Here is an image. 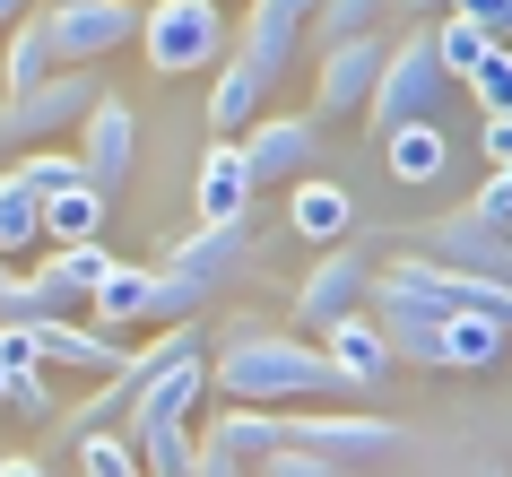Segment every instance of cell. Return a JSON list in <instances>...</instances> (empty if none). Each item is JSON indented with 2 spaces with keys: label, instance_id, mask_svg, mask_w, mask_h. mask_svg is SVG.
<instances>
[{
  "label": "cell",
  "instance_id": "obj_1",
  "mask_svg": "<svg viewBox=\"0 0 512 477\" xmlns=\"http://www.w3.org/2000/svg\"><path fill=\"white\" fill-rule=\"evenodd\" d=\"M209 391L217 399H261V408H296V399H330L322 347L304 330H270V321H235V339L209 356Z\"/></svg>",
  "mask_w": 512,
  "mask_h": 477
},
{
  "label": "cell",
  "instance_id": "obj_2",
  "mask_svg": "<svg viewBox=\"0 0 512 477\" xmlns=\"http://www.w3.org/2000/svg\"><path fill=\"white\" fill-rule=\"evenodd\" d=\"M139 53L157 79H191L226 61V0H139Z\"/></svg>",
  "mask_w": 512,
  "mask_h": 477
},
{
  "label": "cell",
  "instance_id": "obj_3",
  "mask_svg": "<svg viewBox=\"0 0 512 477\" xmlns=\"http://www.w3.org/2000/svg\"><path fill=\"white\" fill-rule=\"evenodd\" d=\"M61 70H105L122 44H139V0H35Z\"/></svg>",
  "mask_w": 512,
  "mask_h": 477
},
{
  "label": "cell",
  "instance_id": "obj_4",
  "mask_svg": "<svg viewBox=\"0 0 512 477\" xmlns=\"http://www.w3.org/2000/svg\"><path fill=\"white\" fill-rule=\"evenodd\" d=\"M443 61H434V27H408L391 53H382V70H374V96H365V122L374 131H391V122H417V113H434L443 105Z\"/></svg>",
  "mask_w": 512,
  "mask_h": 477
},
{
  "label": "cell",
  "instance_id": "obj_5",
  "mask_svg": "<svg viewBox=\"0 0 512 477\" xmlns=\"http://www.w3.org/2000/svg\"><path fill=\"white\" fill-rule=\"evenodd\" d=\"M96 96H105L96 70H53L44 87L0 96V139H9V148H18V139H70L87 113H96Z\"/></svg>",
  "mask_w": 512,
  "mask_h": 477
},
{
  "label": "cell",
  "instance_id": "obj_6",
  "mask_svg": "<svg viewBox=\"0 0 512 477\" xmlns=\"http://www.w3.org/2000/svg\"><path fill=\"white\" fill-rule=\"evenodd\" d=\"M365 278H374V269H365V252H356V243H322V261L296 278V330H313V339H322L330 321L365 313Z\"/></svg>",
  "mask_w": 512,
  "mask_h": 477
},
{
  "label": "cell",
  "instance_id": "obj_7",
  "mask_svg": "<svg viewBox=\"0 0 512 477\" xmlns=\"http://www.w3.org/2000/svg\"><path fill=\"white\" fill-rule=\"evenodd\" d=\"M313 9H322V0H252V9H243L235 53L252 61V79H261V87H278L304 61V27H313Z\"/></svg>",
  "mask_w": 512,
  "mask_h": 477
},
{
  "label": "cell",
  "instance_id": "obj_8",
  "mask_svg": "<svg viewBox=\"0 0 512 477\" xmlns=\"http://www.w3.org/2000/svg\"><path fill=\"white\" fill-rule=\"evenodd\" d=\"M9 330H27V356L35 365H61V373H87V382H105L131 347L113 339L105 321H79V313H53V321H9Z\"/></svg>",
  "mask_w": 512,
  "mask_h": 477
},
{
  "label": "cell",
  "instance_id": "obj_9",
  "mask_svg": "<svg viewBox=\"0 0 512 477\" xmlns=\"http://www.w3.org/2000/svg\"><path fill=\"white\" fill-rule=\"evenodd\" d=\"M408 252L452 261V269H486V278H512V226H495V217H478V209H452V217H434V226H417Z\"/></svg>",
  "mask_w": 512,
  "mask_h": 477
},
{
  "label": "cell",
  "instance_id": "obj_10",
  "mask_svg": "<svg viewBox=\"0 0 512 477\" xmlns=\"http://www.w3.org/2000/svg\"><path fill=\"white\" fill-rule=\"evenodd\" d=\"M382 44L374 27L365 35H339V44H322V70H313V122H339V113H365V96H374V70H382Z\"/></svg>",
  "mask_w": 512,
  "mask_h": 477
},
{
  "label": "cell",
  "instance_id": "obj_11",
  "mask_svg": "<svg viewBox=\"0 0 512 477\" xmlns=\"http://www.w3.org/2000/svg\"><path fill=\"white\" fill-rule=\"evenodd\" d=\"M70 148H79V165H87V183H96V191H122V183H131V165H139V113L105 87L96 113L70 131Z\"/></svg>",
  "mask_w": 512,
  "mask_h": 477
},
{
  "label": "cell",
  "instance_id": "obj_12",
  "mask_svg": "<svg viewBox=\"0 0 512 477\" xmlns=\"http://www.w3.org/2000/svg\"><path fill=\"white\" fill-rule=\"evenodd\" d=\"M235 148H243V165H252V183H296V174H313V157H322V122H313V113H261Z\"/></svg>",
  "mask_w": 512,
  "mask_h": 477
},
{
  "label": "cell",
  "instance_id": "obj_13",
  "mask_svg": "<svg viewBox=\"0 0 512 477\" xmlns=\"http://www.w3.org/2000/svg\"><path fill=\"white\" fill-rule=\"evenodd\" d=\"M322 365H330V382H339L348 399H374L400 356H391V339H382V321L348 313V321H330V330H322Z\"/></svg>",
  "mask_w": 512,
  "mask_h": 477
},
{
  "label": "cell",
  "instance_id": "obj_14",
  "mask_svg": "<svg viewBox=\"0 0 512 477\" xmlns=\"http://www.w3.org/2000/svg\"><path fill=\"white\" fill-rule=\"evenodd\" d=\"M287 443H313L330 460H382L400 451V417H356V408H313V417H287Z\"/></svg>",
  "mask_w": 512,
  "mask_h": 477
},
{
  "label": "cell",
  "instance_id": "obj_15",
  "mask_svg": "<svg viewBox=\"0 0 512 477\" xmlns=\"http://www.w3.org/2000/svg\"><path fill=\"white\" fill-rule=\"evenodd\" d=\"M252 165H243L235 139H209V157H200V174H191V209H200V226H252Z\"/></svg>",
  "mask_w": 512,
  "mask_h": 477
},
{
  "label": "cell",
  "instance_id": "obj_16",
  "mask_svg": "<svg viewBox=\"0 0 512 477\" xmlns=\"http://www.w3.org/2000/svg\"><path fill=\"white\" fill-rule=\"evenodd\" d=\"M287 235H296V243H348L356 235L348 183H330V174H296V183H287Z\"/></svg>",
  "mask_w": 512,
  "mask_h": 477
},
{
  "label": "cell",
  "instance_id": "obj_17",
  "mask_svg": "<svg viewBox=\"0 0 512 477\" xmlns=\"http://www.w3.org/2000/svg\"><path fill=\"white\" fill-rule=\"evenodd\" d=\"M382 165H391V183L434 191L443 174H452V139H443V122H434V113H417V122H391V131H382Z\"/></svg>",
  "mask_w": 512,
  "mask_h": 477
},
{
  "label": "cell",
  "instance_id": "obj_18",
  "mask_svg": "<svg viewBox=\"0 0 512 477\" xmlns=\"http://www.w3.org/2000/svg\"><path fill=\"white\" fill-rule=\"evenodd\" d=\"M261 96H270V87L252 79V61H243V53H226V61H217V79H209V105H200L209 139H243L252 122H261Z\"/></svg>",
  "mask_w": 512,
  "mask_h": 477
},
{
  "label": "cell",
  "instance_id": "obj_19",
  "mask_svg": "<svg viewBox=\"0 0 512 477\" xmlns=\"http://www.w3.org/2000/svg\"><path fill=\"white\" fill-rule=\"evenodd\" d=\"M200 443L235 451V460H261V451L287 443V408H261V399H226V408L209 417V434H200Z\"/></svg>",
  "mask_w": 512,
  "mask_h": 477
},
{
  "label": "cell",
  "instance_id": "obj_20",
  "mask_svg": "<svg viewBox=\"0 0 512 477\" xmlns=\"http://www.w3.org/2000/svg\"><path fill=\"white\" fill-rule=\"evenodd\" d=\"M9 44H0V96H18V87H44L61 70L53 61V35H44V9H27L18 27H0Z\"/></svg>",
  "mask_w": 512,
  "mask_h": 477
},
{
  "label": "cell",
  "instance_id": "obj_21",
  "mask_svg": "<svg viewBox=\"0 0 512 477\" xmlns=\"http://www.w3.org/2000/svg\"><path fill=\"white\" fill-rule=\"evenodd\" d=\"M148 295H157V269L113 261L105 278H96V295H87V321H105V330H131V321H148Z\"/></svg>",
  "mask_w": 512,
  "mask_h": 477
},
{
  "label": "cell",
  "instance_id": "obj_22",
  "mask_svg": "<svg viewBox=\"0 0 512 477\" xmlns=\"http://www.w3.org/2000/svg\"><path fill=\"white\" fill-rule=\"evenodd\" d=\"M105 217H113V191L70 183V191L44 200V243H96V235H105Z\"/></svg>",
  "mask_w": 512,
  "mask_h": 477
},
{
  "label": "cell",
  "instance_id": "obj_23",
  "mask_svg": "<svg viewBox=\"0 0 512 477\" xmlns=\"http://www.w3.org/2000/svg\"><path fill=\"white\" fill-rule=\"evenodd\" d=\"M35 243H44V191L9 165V174H0V261H18Z\"/></svg>",
  "mask_w": 512,
  "mask_h": 477
},
{
  "label": "cell",
  "instance_id": "obj_24",
  "mask_svg": "<svg viewBox=\"0 0 512 477\" xmlns=\"http://www.w3.org/2000/svg\"><path fill=\"white\" fill-rule=\"evenodd\" d=\"M209 295H217V269H191V261H165L157 269V295H148V321H200L209 313Z\"/></svg>",
  "mask_w": 512,
  "mask_h": 477
},
{
  "label": "cell",
  "instance_id": "obj_25",
  "mask_svg": "<svg viewBox=\"0 0 512 477\" xmlns=\"http://www.w3.org/2000/svg\"><path fill=\"white\" fill-rule=\"evenodd\" d=\"M113 261H122V252H105V235H96V243H53V261H44V287H53L61 304H87V295H96V278H105Z\"/></svg>",
  "mask_w": 512,
  "mask_h": 477
},
{
  "label": "cell",
  "instance_id": "obj_26",
  "mask_svg": "<svg viewBox=\"0 0 512 477\" xmlns=\"http://www.w3.org/2000/svg\"><path fill=\"white\" fill-rule=\"evenodd\" d=\"M434 27V61H443V79H469L486 53H495V35L478 27V18H460V9H443V18H426Z\"/></svg>",
  "mask_w": 512,
  "mask_h": 477
},
{
  "label": "cell",
  "instance_id": "obj_27",
  "mask_svg": "<svg viewBox=\"0 0 512 477\" xmlns=\"http://www.w3.org/2000/svg\"><path fill=\"white\" fill-rule=\"evenodd\" d=\"M53 313H70V304L44 287V269H0V330L9 321H53Z\"/></svg>",
  "mask_w": 512,
  "mask_h": 477
},
{
  "label": "cell",
  "instance_id": "obj_28",
  "mask_svg": "<svg viewBox=\"0 0 512 477\" xmlns=\"http://www.w3.org/2000/svg\"><path fill=\"white\" fill-rule=\"evenodd\" d=\"M243 252H252V235H243V226H200V235H183L165 261H191V269H217V278H226Z\"/></svg>",
  "mask_w": 512,
  "mask_h": 477
},
{
  "label": "cell",
  "instance_id": "obj_29",
  "mask_svg": "<svg viewBox=\"0 0 512 477\" xmlns=\"http://www.w3.org/2000/svg\"><path fill=\"white\" fill-rule=\"evenodd\" d=\"M131 451H139V477H191V434L183 425H148V434H131Z\"/></svg>",
  "mask_w": 512,
  "mask_h": 477
},
{
  "label": "cell",
  "instance_id": "obj_30",
  "mask_svg": "<svg viewBox=\"0 0 512 477\" xmlns=\"http://www.w3.org/2000/svg\"><path fill=\"white\" fill-rule=\"evenodd\" d=\"M374 9H382V0H322L313 27H304V53H322V44H339V35H365V27H374Z\"/></svg>",
  "mask_w": 512,
  "mask_h": 477
},
{
  "label": "cell",
  "instance_id": "obj_31",
  "mask_svg": "<svg viewBox=\"0 0 512 477\" xmlns=\"http://www.w3.org/2000/svg\"><path fill=\"white\" fill-rule=\"evenodd\" d=\"M252 477H348V460H330V451H313V443H278V451L252 460Z\"/></svg>",
  "mask_w": 512,
  "mask_h": 477
},
{
  "label": "cell",
  "instance_id": "obj_32",
  "mask_svg": "<svg viewBox=\"0 0 512 477\" xmlns=\"http://www.w3.org/2000/svg\"><path fill=\"white\" fill-rule=\"evenodd\" d=\"M79 477H139V451H131V434H79Z\"/></svg>",
  "mask_w": 512,
  "mask_h": 477
},
{
  "label": "cell",
  "instance_id": "obj_33",
  "mask_svg": "<svg viewBox=\"0 0 512 477\" xmlns=\"http://www.w3.org/2000/svg\"><path fill=\"white\" fill-rule=\"evenodd\" d=\"M18 174H27V183L44 191V200H53V191H70V183H87L79 148H27V157H18Z\"/></svg>",
  "mask_w": 512,
  "mask_h": 477
},
{
  "label": "cell",
  "instance_id": "obj_34",
  "mask_svg": "<svg viewBox=\"0 0 512 477\" xmlns=\"http://www.w3.org/2000/svg\"><path fill=\"white\" fill-rule=\"evenodd\" d=\"M460 87L478 96V113H512V44H495V53H486Z\"/></svg>",
  "mask_w": 512,
  "mask_h": 477
},
{
  "label": "cell",
  "instance_id": "obj_35",
  "mask_svg": "<svg viewBox=\"0 0 512 477\" xmlns=\"http://www.w3.org/2000/svg\"><path fill=\"white\" fill-rule=\"evenodd\" d=\"M0 408H18V417H44V425L61 417V399H53V382H44V365H9V399H0Z\"/></svg>",
  "mask_w": 512,
  "mask_h": 477
},
{
  "label": "cell",
  "instance_id": "obj_36",
  "mask_svg": "<svg viewBox=\"0 0 512 477\" xmlns=\"http://www.w3.org/2000/svg\"><path fill=\"white\" fill-rule=\"evenodd\" d=\"M443 9H460V18H478L495 44H512V0H443Z\"/></svg>",
  "mask_w": 512,
  "mask_h": 477
},
{
  "label": "cell",
  "instance_id": "obj_37",
  "mask_svg": "<svg viewBox=\"0 0 512 477\" xmlns=\"http://www.w3.org/2000/svg\"><path fill=\"white\" fill-rule=\"evenodd\" d=\"M469 209H478V217H495V226H512V183H504V174H486Z\"/></svg>",
  "mask_w": 512,
  "mask_h": 477
},
{
  "label": "cell",
  "instance_id": "obj_38",
  "mask_svg": "<svg viewBox=\"0 0 512 477\" xmlns=\"http://www.w3.org/2000/svg\"><path fill=\"white\" fill-rule=\"evenodd\" d=\"M0 477H53V469H44L35 451H0Z\"/></svg>",
  "mask_w": 512,
  "mask_h": 477
},
{
  "label": "cell",
  "instance_id": "obj_39",
  "mask_svg": "<svg viewBox=\"0 0 512 477\" xmlns=\"http://www.w3.org/2000/svg\"><path fill=\"white\" fill-rule=\"evenodd\" d=\"M35 0H0V27H18V18H27Z\"/></svg>",
  "mask_w": 512,
  "mask_h": 477
},
{
  "label": "cell",
  "instance_id": "obj_40",
  "mask_svg": "<svg viewBox=\"0 0 512 477\" xmlns=\"http://www.w3.org/2000/svg\"><path fill=\"white\" fill-rule=\"evenodd\" d=\"M400 9H417V18H434V0H400Z\"/></svg>",
  "mask_w": 512,
  "mask_h": 477
},
{
  "label": "cell",
  "instance_id": "obj_41",
  "mask_svg": "<svg viewBox=\"0 0 512 477\" xmlns=\"http://www.w3.org/2000/svg\"><path fill=\"white\" fill-rule=\"evenodd\" d=\"M0 399H9V365H0Z\"/></svg>",
  "mask_w": 512,
  "mask_h": 477
},
{
  "label": "cell",
  "instance_id": "obj_42",
  "mask_svg": "<svg viewBox=\"0 0 512 477\" xmlns=\"http://www.w3.org/2000/svg\"><path fill=\"white\" fill-rule=\"evenodd\" d=\"M495 174H504V183H512V157H504V165H495Z\"/></svg>",
  "mask_w": 512,
  "mask_h": 477
},
{
  "label": "cell",
  "instance_id": "obj_43",
  "mask_svg": "<svg viewBox=\"0 0 512 477\" xmlns=\"http://www.w3.org/2000/svg\"><path fill=\"white\" fill-rule=\"evenodd\" d=\"M0 269H9V261H0Z\"/></svg>",
  "mask_w": 512,
  "mask_h": 477
},
{
  "label": "cell",
  "instance_id": "obj_44",
  "mask_svg": "<svg viewBox=\"0 0 512 477\" xmlns=\"http://www.w3.org/2000/svg\"><path fill=\"white\" fill-rule=\"evenodd\" d=\"M495 477H504V469H495Z\"/></svg>",
  "mask_w": 512,
  "mask_h": 477
}]
</instances>
